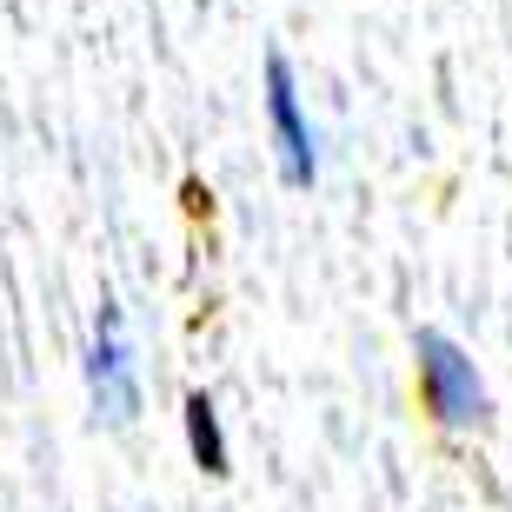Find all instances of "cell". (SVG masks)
Segmentation results:
<instances>
[{
  "label": "cell",
  "instance_id": "6da1fadb",
  "mask_svg": "<svg viewBox=\"0 0 512 512\" xmlns=\"http://www.w3.org/2000/svg\"><path fill=\"white\" fill-rule=\"evenodd\" d=\"M413 360H419V399H426V413H433L446 433H479V426L493 419L486 380H479L473 353H466L453 333H439V326H419Z\"/></svg>",
  "mask_w": 512,
  "mask_h": 512
},
{
  "label": "cell",
  "instance_id": "3957f363",
  "mask_svg": "<svg viewBox=\"0 0 512 512\" xmlns=\"http://www.w3.org/2000/svg\"><path fill=\"white\" fill-rule=\"evenodd\" d=\"M87 399L107 426H127L140 413V360H133V333L127 313L114 300H100L94 340H87Z\"/></svg>",
  "mask_w": 512,
  "mask_h": 512
},
{
  "label": "cell",
  "instance_id": "7a4b0ae2",
  "mask_svg": "<svg viewBox=\"0 0 512 512\" xmlns=\"http://www.w3.org/2000/svg\"><path fill=\"white\" fill-rule=\"evenodd\" d=\"M266 133H273V160H280L286 187H313L320 180V133L306 120L300 74H293V60L280 47L266 54Z\"/></svg>",
  "mask_w": 512,
  "mask_h": 512
},
{
  "label": "cell",
  "instance_id": "277c9868",
  "mask_svg": "<svg viewBox=\"0 0 512 512\" xmlns=\"http://www.w3.org/2000/svg\"><path fill=\"white\" fill-rule=\"evenodd\" d=\"M180 419H187V453L200 473H227V433H220V413H213L207 393H187V406H180Z\"/></svg>",
  "mask_w": 512,
  "mask_h": 512
}]
</instances>
